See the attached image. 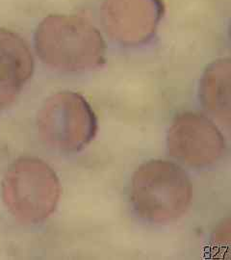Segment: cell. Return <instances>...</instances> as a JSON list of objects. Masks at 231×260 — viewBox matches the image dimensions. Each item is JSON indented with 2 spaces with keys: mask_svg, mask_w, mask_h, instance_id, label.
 Masks as SVG:
<instances>
[{
  "mask_svg": "<svg viewBox=\"0 0 231 260\" xmlns=\"http://www.w3.org/2000/svg\"><path fill=\"white\" fill-rule=\"evenodd\" d=\"M34 48L48 68L65 74L92 71L106 58V43L88 19L55 14L43 19L35 30Z\"/></svg>",
  "mask_w": 231,
  "mask_h": 260,
  "instance_id": "6da1fadb",
  "label": "cell"
},
{
  "mask_svg": "<svg viewBox=\"0 0 231 260\" xmlns=\"http://www.w3.org/2000/svg\"><path fill=\"white\" fill-rule=\"evenodd\" d=\"M167 145L173 157L195 168L212 166L225 149L224 138L215 123L194 112L176 116L169 129Z\"/></svg>",
  "mask_w": 231,
  "mask_h": 260,
  "instance_id": "5b68a950",
  "label": "cell"
},
{
  "mask_svg": "<svg viewBox=\"0 0 231 260\" xmlns=\"http://www.w3.org/2000/svg\"><path fill=\"white\" fill-rule=\"evenodd\" d=\"M192 200V184L175 163L152 160L136 170L131 201L139 216L152 223H168L186 213Z\"/></svg>",
  "mask_w": 231,
  "mask_h": 260,
  "instance_id": "3957f363",
  "label": "cell"
},
{
  "mask_svg": "<svg viewBox=\"0 0 231 260\" xmlns=\"http://www.w3.org/2000/svg\"><path fill=\"white\" fill-rule=\"evenodd\" d=\"M230 59H219L205 70L200 87L204 108L227 125L230 124Z\"/></svg>",
  "mask_w": 231,
  "mask_h": 260,
  "instance_id": "ba28073f",
  "label": "cell"
},
{
  "mask_svg": "<svg viewBox=\"0 0 231 260\" xmlns=\"http://www.w3.org/2000/svg\"><path fill=\"white\" fill-rule=\"evenodd\" d=\"M60 196L59 177L40 158H18L7 169L1 183L3 204L22 223L44 222L55 211Z\"/></svg>",
  "mask_w": 231,
  "mask_h": 260,
  "instance_id": "7a4b0ae2",
  "label": "cell"
},
{
  "mask_svg": "<svg viewBox=\"0 0 231 260\" xmlns=\"http://www.w3.org/2000/svg\"><path fill=\"white\" fill-rule=\"evenodd\" d=\"M103 27L113 41L138 47L154 37L165 7L162 0H102Z\"/></svg>",
  "mask_w": 231,
  "mask_h": 260,
  "instance_id": "8992f818",
  "label": "cell"
},
{
  "mask_svg": "<svg viewBox=\"0 0 231 260\" xmlns=\"http://www.w3.org/2000/svg\"><path fill=\"white\" fill-rule=\"evenodd\" d=\"M34 57L17 32L0 27V111L9 108L31 79Z\"/></svg>",
  "mask_w": 231,
  "mask_h": 260,
  "instance_id": "52a82bcc",
  "label": "cell"
},
{
  "mask_svg": "<svg viewBox=\"0 0 231 260\" xmlns=\"http://www.w3.org/2000/svg\"><path fill=\"white\" fill-rule=\"evenodd\" d=\"M37 129L41 139L50 149L75 153L93 140L97 121L83 95L59 92L42 104L38 112Z\"/></svg>",
  "mask_w": 231,
  "mask_h": 260,
  "instance_id": "277c9868",
  "label": "cell"
}]
</instances>
